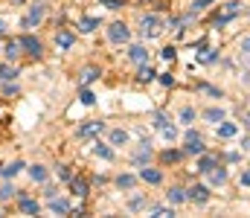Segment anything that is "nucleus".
Wrapping results in <instances>:
<instances>
[{"label": "nucleus", "instance_id": "7", "mask_svg": "<svg viewBox=\"0 0 250 218\" xmlns=\"http://www.w3.org/2000/svg\"><path fill=\"white\" fill-rule=\"evenodd\" d=\"M70 189H73L76 198H87V195H90V186H87L84 178H73V180H70Z\"/></svg>", "mask_w": 250, "mask_h": 218}, {"label": "nucleus", "instance_id": "8", "mask_svg": "<svg viewBox=\"0 0 250 218\" xmlns=\"http://www.w3.org/2000/svg\"><path fill=\"white\" fill-rule=\"evenodd\" d=\"M18 207H21V213H23V216H38V213H41V204H38L35 198H21V201H18Z\"/></svg>", "mask_w": 250, "mask_h": 218}, {"label": "nucleus", "instance_id": "30", "mask_svg": "<svg viewBox=\"0 0 250 218\" xmlns=\"http://www.w3.org/2000/svg\"><path fill=\"white\" fill-rule=\"evenodd\" d=\"M18 76V70L15 67H9V64H0V81H12Z\"/></svg>", "mask_w": 250, "mask_h": 218}, {"label": "nucleus", "instance_id": "12", "mask_svg": "<svg viewBox=\"0 0 250 218\" xmlns=\"http://www.w3.org/2000/svg\"><path fill=\"white\" fill-rule=\"evenodd\" d=\"M128 59H131V61H137V64H146L148 53H146V47H143V44H134V47L128 50Z\"/></svg>", "mask_w": 250, "mask_h": 218}, {"label": "nucleus", "instance_id": "3", "mask_svg": "<svg viewBox=\"0 0 250 218\" xmlns=\"http://www.w3.org/2000/svg\"><path fill=\"white\" fill-rule=\"evenodd\" d=\"M41 20H44V6H32V9H29V15H23L21 26H23V29H35Z\"/></svg>", "mask_w": 250, "mask_h": 218}, {"label": "nucleus", "instance_id": "46", "mask_svg": "<svg viewBox=\"0 0 250 218\" xmlns=\"http://www.w3.org/2000/svg\"><path fill=\"white\" fill-rule=\"evenodd\" d=\"M242 53H248V56H250V35H248V38H242Z\"/></svg>", "mask_w": 250, "mask_h": 218}, {"label": "nucleus", "instance_id": "18", "mask_svg": "<svg viewBox=\"0 0 250 218\" xmlns=\"http://www.w3.org/2000/svg\"><path fill=\"white\" fill-rule=\"evenodd\" d=\"M21 169H23V163H21V160H15V163H6V166L0 169V175H3L6 180H9V178H15V175H18Z\"/></svg>", "mask_w": 250, "mask_h": 218}, {"label": "nucleus", "instance_id": "17", "mask_svg": "<svg viewBox=\"0 0 250 218\" xmlns=\"http://www.w3.org/2000/svg\"><path fill=\"white\" fill-rule=\"evenodd\" d=\"M224 117H227V114H224L221 108H209V111H204V119H207V122H215V125L224 122Z\"/></svg>", "mask_w": 250, "mask_h": 218}, {"label": "nucleus", "instance_id": "22", "mask_svg": "<svg viewBox=\"0 0 250 218\" xmlns=\"http://www.w3.org/2000/svg\"><path fill=\"white\" fill-rule=\"evenodd\" d=\"M96 26H99V20H96V18H82V23H79V29H82V32H96Z\"/></svg>", "mask_w": 250, "mask_h": 218}, {"label": "nucleus", "instance_id": "10", "mask_svg": "<svg viewBox=\"0 0 250 218\" xmlns=\"http://www.w3.org/2000/svg\"><path fill=\"white\" fill-rule=\"evenodd\" d=\"M50 213H53V216H70V201H64V198H50Z\"/></svg>", "mask_w": 250, "mask_h": 218}, {"label": "nucleus", "instance_id": "50", "mask_svg": "<svg viewBox=\"0 0 250 218\" xmlns=\"http://www.w3.org/2000/svg\"><path fill=\"white\" fill-rule=\"evenodd\" d=\"M140 3H148V0H140Z\"/></svg>", "mask_w": 250, "mask_h": 218}, {"label": "nucleus", "instance_id": "37", "mask_svg": "<svg viewBox=\"0 0 250 218\" xmlns=\"http://www.w3.org/2000/svg\"><path fill=\"white\" fill-rule=\"evenodd\" d=\"M59 178H62V180H73V172H70V166H59Z\"/></svg>", "mask_w": 250, "mask_h": 218}, {"label": "nucleus", "instance_id": "5", "mask_svg": "<svg viewBox=\"0 0 250 218\" xmlns=\"http://www.w3.org/2000/svg\"><path fill=\"white\" fill-rule=\"evenodd\" d=\"M184 140H187V148H184L187 154H204V140H201L198 131H187Z\"/></svg>", "mask_w": 250, "mask_h": 218}, {"label": "nucleus", "instance_id": "21", "mask_svg": "<svg viewBox=\"0 0 250 218\" xmlns=\"http://www.w3.org/2000/svg\"><path fill=\"white\" fill-rule=\"evenodd\" d=\"M209 180H212V186H221V183L227 180V172L218 166V169H212V172H209Z\"/></svg>", "mask_w": 250, "mask_h": 218}, {"label": "nucleus", "instance_id": "42", "mask_svg": "<svg viewBox=\"0 0 250 218\" xmlns=\"http://www.w3.org/2000/svg\"><path fill=\"white\" fill-rule=\"evenodd\" d=\"M201 90H207L209 96H221V90L218 87H209V84H201Z\"/></svg>", "mask_w": 250, "mask_h": 218}, {"label": "nucleus", "instance_id": "16", "mask_svg": "<svg viewBox=\"0 0 250 218\" xmlns=\"http://www.w3.org/2000/svg\"><path fill=\"white\" fill-rule=\"evenodd\" d=\"M73 44H76V35H73V32H59V35H56V47H62V50H70Z\"/></svg>", "mask_w": 250, "mask_h": 218}, {"label": "nucleus", "instance_id": "15", "mask_svg": "<svg viewBox=\"0 0 250 218\" xmlns=\"http://www.w3.org/2000/svg\"><path fill=\"white\" fill-rule=\"evenodd\" d=\"M166 198H169V204L175 207V204H184L187 201V189H181V186H172L169 192H166Z\"/></svg>", "mask_w": 250, "mask_h": 218}, {"label": "nucleus", "instance_id": "41", "mask_svg": "<svg viewBox=\"0 0 250 218\" xmlns=\"http://www.w3.org/2000/svg\"><path fill=\"white\" fill-rule=\"evenodd\" d=\"M160 81L169 87V84H175V79H172V73H160Z\"/></svg>", "mask_w": 250, "mask_h": 218}, {"label": "nucleus", "instance_id": "47", "mask_svg": "<svg viewBox=\"0 0 250 218\" xmlns=\"http://www.w3.org/2000/svg\"><path fill=\"white\" fill-rule=\"evenodd\" d=\"M242 186H250V172H245V175H242Z\"/></svg>", "mask_w": 250, "mask_h": 218}, {"label": "nucleus", "instance_id": "44", "mask_svg": "<svg viewBox=\"0 0 250 218\" xmlns=\"http://www.w3.org/2000/svg\"><path fill=\"white\" fill-rule=\"evenodd\" d=\"M209 3H212V0H195V3H192V12H198V9H204V6H209Z\"/></svg>", "mask_w": 250, "mask_h": 218}, {"label": "nucleus", "instance_id": "38", "mask_svg": "<svg viewBox=\"0 0 250 218\" xmlns=\"http://www.w3.org/2000/svg\"><path fill=\"white\" fill-rule=\"evenodd\" d=\"M181 119H184V122H192V119H195V111H192V108H184V111H181Z\"/></svg>", "mask_w": 250, "mask_h": 218}, {"label": "nucleus", "instance_id": "33", "mask_svg": "<svg viewBox=\"0 0 250 218\" xmlns=\"http://www.w3.org/2000/svg\"><path fill=\"white\" fill-rule=\"evenodd\" d=\"M93 151H96V154H99V157H102V160H114V151H111V148H108V145H96V148H93Z\"/></svg>", "mask_w": 250, "mask_h": 218}, {"label": "nucleus", "instance_id": "51", "mask_svg": "<svg viewBox=\"0 0 250 218\" xmlns=\"http://www.w3.org/2000/svg\"><path fill=\"white\" fill-rule=\"evenodd\" d=\"M0 216H3V210H0Z\"/></svg>", "mask_w": 250, "mask_h": 218}, {"label": "nucleus", "instance_id": "45", "mask_svg": "<svg viewBox=\"0 0 250 218\" xmlns=\"http://www.w3.org/2000/svg\"><path fill=\"white\" fill-rule=\"evenodd\" d=\"M102 3H105L108 9H120V6H123V0H102Z\"/></svg>", "mask_w": 250, "mask_h": 218}, {"label": "nucleus", "instance_id": "48", "mask_svg": "<svg viewBox=\"0 0 250 218\" xmlns=\"http://www.w3.org/2000/svg\"><path fill=\"white\" fill-rule=\"evenodd\" d=\"M0 35H6V23L3 20H0Z\"/></svg>", "mask_w": 250, "mask_h": 218}, {"label": "nucleus", "instance_id": "25", "mask_svg": "<svg viewBox=\"0 0 250 218\" xmlns=\"http://www.w3.org/2000/svg\"><path fill=\"white\" fill-rule=\"evenodd\" d=\"M111 143H114V145H125V143H128V131H123V128L111 131Z\"/></svg>", "mask_w": 250, "mask_h": 218}, {"label": "nucleus", "instance_id": "1", "mask_svg": "<svg viewBox=\"0 0 250 218\" xmlns=\"http://www.w3.org/2000/svg\"><path fill=\"white\" fill-rule=\"evenodd\" d=\"M140 26H143V35L146 38H154V35H160L163 29V23H160V18L157 15H143V20H140Z\"/></svg>", "mask_w": 250, "mask_h": 218}, {"label": "nucleus", "instance_id": "49", "mask_svg": "<svg viewBox=\"0 0 250 218\" xmlns=\"http://www.w3.org/2000/svg\"><path fill=\"white\" fill-rule=\"evenodd\" d=\"M245 125H250V119H245Z\"/></svg>", "mask_w": 250, "mask_h": 218}, {"label": "nucleus", "instance_id": "6", "mask_svg": "<svg viewBox=\"0 0 250 218\" xmlns=\"http://www.w3.org/2000/svg\"><path fill=\"white\" fill-rule=\"evenodd\" d=\"M21 47L32 56V59H41L44 56V47H41V41L38 38H32V35H26V38H21Z\"/></svg>", "mask_w": 250, "mask_h": 218}, {"label": "nucleus", "instance_id": "13", "mask_svg": "<svg viewBox=\"0 0 250 218\" xmlns=\"http://www.w3.org/2000/svg\"><path fill=\"white\" fill-rule=\"evenodd\" d=\"M218 166V157H212V154H201V160H198V172H212Z\"/></svg>", "mask_w": 250, "mask_h": 218}, {"label": "nucleus", "instance_id": "39", "mask_svg": "<svg viewBox=\"0 0 250 218\" xmlns=\"http://www.w3.org/2000/svg\"><path fill=\"white\" fill-rule=\"evenodd\" d=\"M160 56H163V59H166V61H175V47H166V50H163V53H160Z\"/></svg>", "mask_w": 250, "mask_h": 218}, {"label": "nucleus", "instance_id": "35", "mask_svg": "<svg viewBox=\"0 0 250 218\" xmlns=\"http://www.w3.org/2000/svg\"><path fill=\"white\" fill-rule=\"evenodd\" d=\"M160 131H163V137H166V140H175V137H178V128H175V125H169V122H166Z\"/></svg>", "mask_w": 250, "mask_h": 218}, {"label": "nucleus", "instance_id": "11", "mask_svg": "<svg viewBox=\"0 0 250 218\" xmlns=\"http://www.w3.org/2000/svg\"><path fill=\"white\" fill-rule=\"evenodd\" d=\"M140 180H146V183H163V172H157V169H140Z\"/></svg>", "mask_w": 250, "mask_h": 218}, {"label": "nucleus", "instance_id": "26", "mask_svg": "<svg viewBox=\"0 0 250 218\" xmlns=\"http://www.w3.org/2000/svg\"><path fill=\"white\" fill-rule=\"evenodd\" d=\"M134 183H137L134 175H120V178H117V186H120V189H131Z\"/></svg>", "mask_w": 250, "mask_h": 218}, {"label": "nucleus", "instance_id": "2", "mask_svg": "<svg viewBox=\"0 0 250 218\" xmlns=\"http://www.w3.org/2000/svg\"><path fill=\"white\" fill-rule=\"evenodd\" d=\"M128 35H131V29L125 26L123 20H114V23L108 26V38H111L114 44H125V41H128Z\"/></svg>", "mask_w": 250, "mask_h": 218}, {"label": "nucleus", "instance_id": "24", "mask_svg": "<svg viewBox=\"0 0 250 218\" xmlns=\"http://www.w3.org/2000/svg\"><path fill=\"white\" fill-rule=\"evenodd\" d=\"M154 76H157V73L151 70L148 64H140V70H137V79H140V81H151Z\"/></svg>", "mask_w": 250, "mask_h": 218}, {"label": "nucleus", "instance_id": "9", "mask_svg": "<svg viewBox=\"0 0 250 218\" xmlns=\"http://www.w3.org/2000/svg\"><path fill=\"white\" fill-rule=\"evenodd\" d=\"M102 128H105V122H84V125L79 128V137H82V140H87V137H96Z\"/></svg>", "mask_w": 250, "mask_h": 218}, {"label": "nucleus", "instance_id": "14", "mask_svg": "<svg viewBox=\"0 0 250 218\" xmlns=\"http://www.w3.org/2000/svg\"><path fill=\"white\" fill-rule=\"evenodd\" d=\"M21 50H23V47H21V41H6V47H3V56H6L9 61H15V59L21 56Z\"/></svg>", "mask_w": 250, "mask_h": 218}, {"label": "nucleus", "instance_id": "32", "mask_svg": "<svg viewBox=\"0 0 250 218\" xmlns=\"http://www.w3.org/2000/svg\"><path fill=\"white\" fill-rule=\"evenodd\" d=\"M198 59H201L204 64H212V61L218 59V53H215V50H201V56H198Z\"/></svg>", "mask_w": 250, "mask_h": 218}, {"label": "nucleus", "instance_id": "23", "mask_svg": "<svg viewBox=\"0 0 250 218\" xmlns=\"http://www.w3.org/2000/svg\"><path fill=\"white\" fill-rule=\"evenodd\" d=\"M29 178L38 180V183H44V180H47V169H44V166H32V169H29Z\"/></svg>", "mask_w": 250, "mask_h": 218}, {"label": "nucleus", "instance_id": "40", "mask_svg": "<svg viewBox=\"0 0 250 218\" xmlns=\"http://www.w3.org/2000/svg\"><path fill=\"white\" fill-rule=\"evenodd\" d=\"M3 93H6V96H15V93H18V87H15V84H9V81H3Z\"/></svg>", "mask_w": 250, "mask_h": 218}, {"label": "nucleus", "instance_id": "29", "mask_svg": "<svg viewBox=\"0 0 250 218\" xmlns=\"http://www.w3.org/2000/svg\"><path fill=\"white\" fill-rule=\"evenodd\" d=\"M15 195H18V189H15L12 183H3V186H0V201H9V198H15Z\"/></svg>", "mask_w": 250, "mask_h": 218}, {"label": "nucleus", "instance_id": "4", "mask_svg": "<svg viewBox=\"0 0 250 218\" xmlns=\"http://www.w3.org/2000/svg\"><path fill=\"white\" fill-rule=\"evenodd\" d=\"M187 201L207 204V201H209V186H204V183H195L192 189H187Z\"/></svg>", "mask_w": 250, "mask_h": 218}, {"label": "nucleus", "instance_id": "20", "mask_svg": "<svg viewBox=\"0 0 250 218\" xmlns=\"http://www.w3.org/2000/svg\"><path fill=\"white\" fill-rule=\"evenodd\" d=\"M236 131H239V128H236L233 122H221V125H218V137H224V140L236 137Z\"/></svg>", "mask_w": 250, "mask_h": 218}, {"label": "nucleus", "instance_id": "43", "mask_svg": "<svg viewBox=\"0 0 250 218\" xmlns=\"http://www.w3.org/2000/svg\"><path fill=\"white\" fill-rule=\"evenodd\" d=\"M166 122H169V119H166V117H163V114H154V125H157V128H163V125H166Z\"/></svg>", "mask_w": 250, "mask_h": 218}, {"label": "nucleus", "instance_id": "34", "mask_svg": "<svg viewBox=\"0 0 250 218\" xmlns=\"http://www.w3.org/2000/svg\"><path fill=\"white\" fill-rule=\"evenodd\" d=\"M79 99H82V105H93V102H96V96H93V93H90L87 87H84V90L79 93Z\"/></svg>", "mask_w": 250, "mask_h": 218}, {"label": "nucleus", "instance_id": "28", "mask_svg": "<svg viewBox=\"0 0 250 218\" xmlns=\"http://www.w3.org/2000/svg\"><path fill=\"white\" fill-rule=\"evenodd\" d=\"M181 157H184V151H172V148H169V151H163V154H160V160H163V163H178V160H181Z\"/></svg>", "mask_w": 250, "mask_h": 218}, {"label": "nucleus", "instance_id": "19", "mask_svg": "<svg viewBox=\"0 0 250 218\" xmlns=\"http://www.w3.org/2000/svg\"><path fill=\"white\" fill-rule=\"evenodd\" d=\"M99 76H102L99 67H84V70H82V84H90V81H96Z\"/></svg>", "mask_w": 250, "mask_h": 218}, {"label": "nucleus", "instance_id": "27", "mask_svg": "<svg viewBox=\"0 0 250 218\" xmlns=\"http://www.w3.org/2000/svg\"><path fill=\"white\" fill-rule=\"evenodd\" d=\"M239 12H242V3H239V0H230V3L224 6V15H227V18H236Z\"/></svg>", "mask_w": 250, "mask_h": 218}, {"label": "nucleus", "instance_id": "31", "mask_svg": "<svg viewBox=\"0 0 250 218\" xmlns=\"http://www.w3.org/2000/svg\"><path fill=\"white\" fill-rule=\"evenodd\" d=\"M151 157V148L148 145H143V148H137V154H134V163H146Z\"/></svg>", "mask_w": 250, "mask_h": 218}, {"label": "nucleus", "instance_id": "36", "mask_svg": "<svg viewBox=\"0 0 250 218\" xmlns=\"http://www.w3.org/2000/svg\"><path fill=\"white\" fill-rule=\"evenodd\" d=\"M151 216H154V218H172L175 213H172V210H166V207H154V210H151Z\"/></svg>", "mask_w": 250, "mask_h": 218}]
</instances>
